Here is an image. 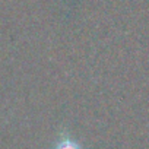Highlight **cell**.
I'll return each mask as SVG.
<instances>
[{
    "mask_svg": "<svg viewBox=\"0 0 149 149\" xmlns=\"http://www.w3.org/2000/svg\"><path fill=\"white\" fill-rule=\"evenodd\" d=\"M54 149H82V148H81V145H79L78 142H74V140L70 139L69 136H61V137L57 140Z\"/></svg>",
    "mask_w": 149,
    "mask_h": 149,
    "instance_id": "1",
    "label": "cell"
}]
</instances>
